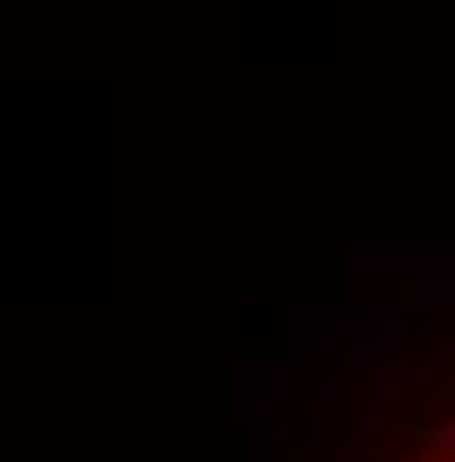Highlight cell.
<instances>
[{
  "label": "cell",
  "instance_id": "1",
  "mask_svg": "<svg viewBox=\"0 0 455 462\" xmlns=\"http://www.w3.org/2000/svg\"><path fill=\"white\" fill-rule=\"evenodd\" d=\"M356 462H455V348L434 363V377L420 392L398 399V412Z\"/></svg>",
  "mask_w": 455,
  "mask_h": 462
}]
</instances>
